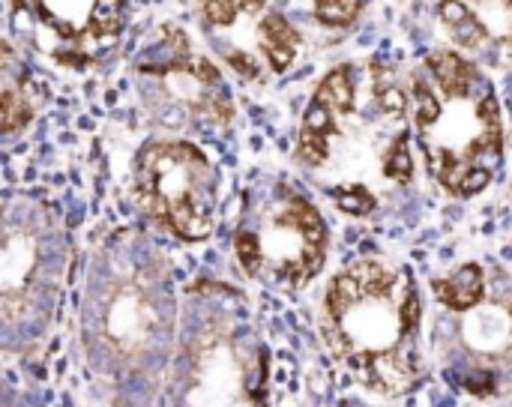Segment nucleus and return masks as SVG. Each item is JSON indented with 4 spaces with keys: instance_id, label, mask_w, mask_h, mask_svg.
Returning a JSON list of instances; mask_svg holds the SVG:
<instances>
[{
    "instance_id": "14",
    "label": "nucleus",
    "mask_w": 512,
    "mask_h": 407,
    "mask_svg": "<svg viewBox=\"0 0 512 407\" xmlns=\"http://www.w3.org/2000/svg\"><path fill=\"white\" fill-rule=\"evenodd\" d=\"M492 168H486V165H471L468 168V174L462 177V183H459V198H471V195H480L489 183H492Z\"/></svg>"
},
{
    "instance_id": "17",
    "label": "nucleus",
    "mask_w": 512,
    "mask_h": 407,
    "mask_svg": "<svg viewBox=\"0 0 512 407\" xmlns=\"http://www.w3.org/2000/svg\"><path fill=\"white\" fill-rule=\"evenodd\" d=\"M510 321H512V306H510Z\"/></svg>"
},
{
    "instance_id": "9",
    "label": "nucleus",
    "mask_w": 512,
    "mask_h": 407,
    "mask_svg": "<svg viewBox=\"0 0 512 407\" xmlns=\"http://www.w3.org/2000/svg\"><path fill=\"white\" fill-rule=\"evenodd\" d=\"M363 12V0H312V15L324 27H351Z\"/></svg>"
},
{
    "instance_id": "8",
    "label": "nucleus",
    "mask_w": 512,
    "mask_h": 407,
    "mask_svg": "<svg viewBox=\"0 0 512 407\" xmlns=\"http://www.w3.org/2000/svg\"><path fill=\"white\" fill-rule=\"evenodd\" d=\"M30 117H33V99H27L24 84H21V87L6 84L3 99H0V129L9 135V132H15L18 126H24Z\"/></svg>"
},
{
    "instance_id": "10",
    "label": "nucleus",
    "mask_w": 512,
    "mask_h": 407,
    "mask_svg": "<svg viewBox=\"0 0 512 407\" xmlns=\"http://www.w3.org/2000/svg\"><path fill=\"white\" fill-rule=\"evenodd\" d=\"M384 177L393 180V183H411V177H414V159H411L405 129L393 138V144H390V150L384 156Z\"/></svg>"
},
{
    "instance_id": "7",
    "label": "nucleus",
    "mask_w": 512,
    "mask_h": 407,
    "mask_svg": "<svg viewBox=\"0 0 512 407\" xmlns=\"http://www.w3.org/2000/svg\"><path fill=\"white\" fill-rule=\"evenodd\" d=\"M315 99H321L324 105H330V111L342 120L345 114H351L354 111V105H357V90H354V69L348 66V63H342V66H333L327 75H324V81L318 84V90H315Z\"/></svg>"
},
{
    "instance_id": "11",
    "label": "nucleus",
    "mask_w": 512,
    "mask_h": 407,
    "mask_svg": "<svg viewBox=\"0 0 512 407\" xmlns=\"http://www.w3.org/2000/svg\"><path fill=\"white\" fill-rule=\"evenodd\" d=\"M246 0H201V15L210 30H228L243 15Z\"/></svg>"
},
{
    "instance_id": "15",
    "label": "nucleus",
    "mask_w": 512,
    "mask_h": 407,
    "mask_svg": "<svg viewBox=\"0 0 512 407\" xmlns=\"http://www.w3.org/2000/svg\"><path fill=\"white\" fill-rule=\"evenodd\" d=\"M468 393L471 396H480V399H486V396H492L495 393V378L489 375V372H480V375H474V378H468Z\"/></svg>"
},
{
    "instance_id": "1",
    "label": "nucleus",
    "mask_w": 512,
    "mask_h": 407,
    "mask_svg": "<svg viewBox=\"0 0 512 407\" xmlns=\"http://www.w3.org/2000/svg\"><path fill=\"white\" fill-rule=\"evenodd\" d=\"M414 288L408 273L381 261H357L330 282L327 291V339L339 360L354 372H366L381 357H399L411 330L402 306Z\"/></svg>"
},
{
    "instance_id": "5",
    "label": "nucleus",
    "mask_w": 512,
    "mask_h": 407,
    "mask_svg": "<svg viewBox=\"0 0 512 407\" xmlns=\"http://www.w3.org/2000/svg\"><path fill=\"white\" fill-rule=\"evenodd\" d=\"M432 291H435V297L447 309H453V312H471L486 297V291H483V267L480 264H465L453 276L435 279L432 282Z\"/></svg>"
},
{
    "instance_id": "16",
    "label": "nucleus",
    "mask_w": 512,
    "mask_h": 407,
    "mask_svg": "<svg viewBox=\"0 0 512 407\" xmlns=\"http://www.w3.org/2000/svg\"><path fill=\"white\" fill-rule=\"evenodd\" d=\"M504 6H507V12L512 15V0H504Z\"/></svg>"
},
{
    "instance_id": "4",
    "label": "nucleus",
    "mask_w": 512,
    "mask_h": 407,
    "mask_svg": "<svg viewBox=\"0 0 512 407\" xmlns=\"http://www.w3.org/2000/svg\"><path fill=\"white\" fill-rule=\"evenodd\" d=\"M303 45L300 30L276 9H267L258 18V48L264 54V60L270 63L273 72H288L297 51Z\"/></svg>"
},
{
    "instance_id": "12",
    "label": "nucleus",
    "mask_w": 512,
    "mask_h": 407,
    "mask_svg": "<svg viewBox=\"0 0 512 407\" xmlns=\"http://www.w3.org/2000/svg\"><path fill=\"white\" fill-rule=\"evenodd\" d=\"M333 198H336V204H339V210H345V213H351V216H369L372 210H375V195L366 189V186H360V183H351V186H339L336 192H333Z\"/></svg>"
},
{
    "instance_id": "3",
    "label": "nucleus",
    "mask_w": 512,
    "mask_h": 407,
    "mask_svg": "<svg viewBox=\"0 0 512 407\" xmlns=\"http://www.w3.org/2000/svg\"><path fill=\"white\" fill-rule=\"evenodd\" d=\"M264 264L276 270L279 276L291 282H303L315 276L324 264V249H327V231L318 216V210L288 192V198L270 210L264 234H258Z\"/></svg>"
},
{
    "instance_id": "6",
    "label": "nucleus",
    "mask_w": 512,
    "mask_h": 407,
    "mask_svg": "<svg viewBox=\"0 0 512 407\" xmlns=\"http://www.w3.org/2000/svg\"><path fill=\"white\" fill-rule=\"evenodd\" d=\"M438 15L447 24L456 45L465 48V51H480L492 39V30L486 27V21L465 0H441Z\"/></svg>"
},
{
    "instance_id": "2",
    "label": "nucleus",
    "mask_w": 512,
    "mask_h": 407,
    "mask_svg": "<svg viewBox=\"0 0 512 407\" xmlns=\"http://www.w3.org/2000/svg\"><path fill=\"white\" fill-rule=\"evenodd\" d=\"M216 189L219 177L195 144H150L138 159V192L147 213L180 240L192 243L210 237Z\"/></svg>"
},
{
    "instance_id": "13",
    "label": "nucleus",
    "mask_w": 512,
    "mask_h": 407,
    "mask_svg": "<svg viewBox=\"0 0 512 407\" xmlns=\"http://www.w3.org/2000/svg\"><path fill=\"white\" fill-rule=\"evenodd\" d=\"M234 252H237V261L243 264V270L249 276H258V270L264 267V252H261V240L255 231H237L234 237Z\"/></svg>"
}]
</instances>
